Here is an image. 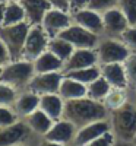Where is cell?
<instances>
[{
  "label": "cell",
  "mask_w": 136,
  "mask_h": 146,
  "mask_svg": "<svg viewBox=\"0 0 136 146\" xmlns=\"http://www.w3.org/2000/svg\"><path fill=\"white\" fill-rule=\"evenodd\" d=\"M40 110H43L54 121L60 120L63 118V113H65V100L57 92L40 95Z\"/></svg>",
  "instance_id": "18"
},
{
  "label": "cell",
  "mask_w": 136,
  "mask_h": 146,
  "mask_svg": "<svg viewBox=\"0 0 136 146\" xmlns=\"http://www.w3.org/2000/svg\"><path fill=\"white\" fill-rule=\"evenodd\" d=\"M119 38L126 44V47L132 53L136 54V25H129L125 31L121 32Z\"/></svg>",
  "instance_id": "32"
},
{
  "label": "cell",
  "mask_w": 136,
  "mask_h": 146,
  "mask_svg": "<svg viewBox=\"0 0 136 146\" xmlns=\"http://www.w3.org/2000/svg\"><path fill=\"white\" fill-rule=\"evenodd\" d=\"M111 89V85L100 75L95 80H92L91 83L86 85V96L95 100V101H101L105 98V95L108 94V91Z\"/></svg>",
  "instance_id": "26"
},
{
  "label": "cell",
  "mask_w": 136,
  "mask_h": 146,
  "mask_svg": "<svg viewBox=\"0 0 136 146\" xmlns=\"http://www.w3.org/2000/svg\"><path fill=\"white\" fill-rule=\"evenodd\" d=\"M133 143H136V136H135V139H133Z\"/></svg>",
  "instance_id": "46"
},
{
  "label": "cell",
  "mask_w": 136,
  "mask_h": 146,
  "mask_svg": "<svg viewBox=\"0 0 136 146\" xmlns=\"http://www.w3.org/2000/svg\"><path fill=\"white\" fill-rule=\"evenodd\" d=\"M100 69H101V76L113 88H127V79H126V72L123 63L103 64L100 66Z\"/></svg>",
  "instance_id": "20"
},
{
  "label": "cell",
  "mask_w": 136,
  "mask_h": 146,
  "mask_svg": "<svg viewBox=\"0 0 136 146\" xmlns=\"http://www.w3.org/2000/svg\"><path fill=\"white\" fill-rule=\"evenodd\" d=\"M2 67H3V64H2V63H0V73H2Z\"/></svg>",
  "instance_id": "43"
},
{
  "label": "cell",
  "mask_w": 136,
  "mask_h": 146,
  "mask_svg": "<svg viewBox=\"0 0 136 146\" xmlns=\"http://www.w3.org/2000/svg\"><path fill=\"white\" fill-rule=\"evenodd\" d=\"M108 120L117 140L133 142L136 136V105L132 100L121 108L111 111Z\"/></svg>",
  "instance_id": "2"
},
{
  "label": "cell",
  "mask_w": 136,
  "mask_h": 146,
  "mask_svg": "<svg viewBox=\"0 0 136 146\" xmlns=\"http://www.w3.org/2000/svg\"><path fill=\"white\" fill-rule=\"evenodd\" d=\"M35 73H51V72H63V62L57 58L53 53L44 51L34 60Z\"/></svg>",
  "instance_id": "22"
},
{
  "label": "cell",
  "mask_w": 136,
  "mask_h": 146,
  "mask_svg": "<svg viewBox=\"0 0 136 146\" xmlns=\"http://www.w3.org/2000/svg\"><path fill=\"white\" fill-rule=\"evenodd\" d=\"M114 146H136L133 142H125V140H116Z\"/></svg>",
  "instance_id": "40"
},
{
  "label": "cell",
  "mask_w": 136,
  "mask_h": 146,
  "mask_svg": "<svg viewBox=\"0 0 136 146\" xmlns=\"http://www.w3.org/2000/svg\"><path fill=\"white\" fill-rule=\"evenodd\" d=\"M32 146H65V145L53 142V140H48V139H44V137H37L32 142Z\"/></svg>",
  "instance_id": "36"
},
{
  "label": "cell",
  "mask_w": 136,
  "mask_h": 146,
  "mask_svg": "<svg viewBox=\"0 0 136 146\" xmlns=\"http://www.w3.org/2000/svg\"><path fill=\"white\" fill-rule=\"evenodd\" d=\"M47 50L50 53H53L57 58H60L65 64V62L70 57V54L75 51V47H73L69 41L60 38V36H54V38H50V41H48Z\"/></svg>",
  "instance_id": "24"
},
{
  "label": "cell",
  "mask_w": 136,
  "mask_h": 146,
  "mask_svg": "<svg viewBox=\"0 0 136 146\" xmlns=\"http://www.w3.org/2000/svg\"><path fill=\"white\" fill-rule=\"evenodd\" d=\"M123 66H125V72H126L127 88L130 92H133V91H136V54L132 53L125 60Z\"/></svg>",
  "instance_id": "28"
},
{
  "label": "cell",
  "mask_w": 136,
  "mask_h": 146,
  "mask_svg": "<svg viewBox=\"0 0 136 146\" xmlns=\"http://www.w3.org/2000/svg\"><path fill=\"white\" fill-rule=\"evenodd\" d=\"M16 146H32V143H21V145H16Z\"/></svg>",
  "instance_id": "42"
},
{
  "label": "cell",
  "mask_w": 136,
  "mask_h": 146,
  "mask_svg": "<svg viewBox=\"0 0 136 146\" xmlns=\"http://www.w3.org/2000/svg\"><path fill=\"white\" fill-rule=\"evenodd\" d=\"M116 140L117 139L114 136V133L113 131H108V133H105V135L100 136L98 139L89 142L88 145H85V146H114Z\"/></svg>",
  "instance_id": "34"
},
{
  "label": "cell",
  "mask_w": 136,
  "mask_h": 146,
  "mask_svg": "<svg viewBox=\"0 0 136 146\" xmlns=\"http://www.w3.org/2000/svg\"><path fill=\"white\" fill-rule=\"evenodd\" d=\"M61 79H63V72L35 73L27 89H31V91H34L35 94H38V95L54 94V92L59 91Z\"/></svg>",
  "instance_id": "11"
},
{
  "label": "cell",
  "mask_w": 136,
  "mask_h": 146,
  "mask_svg": "<svg viewBox=\"0 0 136 146\" xmlns=\"http://www.w3.org/2000/svg\"><path fill=\"white\" fill-rule=\"evenodd\" d=\"M117 7L123 12L130 25H136V0H117Z\"/></svg>",
  "instance_id": "30"
},
{
  "label": "cell",
  "mask_w": 136,
  "mask_h": 146,
  "mask_svg": "<svg viewBox=\"0 0 136 146\" xmlns=\"http://www.w3.org/2000/svg\"><path fill=\"white\" fill-rule=\"evenodd\" d=\"M116 6H117V0H88V6L86 7L103 13V12L111 7H116Z\"/></svg>",
  "instance_id": "33"
},
{
  "label": "cell",
  "mask_w": 136,
  "mask_h": 146,
  "mask_svg": "<svg viewBox=\"0 0 136 146\" xmlns=\"http://www.w3.org/2000/svg\"><path fill=\"white\" fill-rule=\"evenodd\" d=\"M29 27L31 25L28 22H21L16 25H3L0 28V40L7 47L10 60L22 58V51L27 41Z\"/></svg>",
  "instance_id": "5"
},
{
  "label": "cell",
  "mask_w": 136,
  "mask_h": 146,
  "mask_svg": "<svg viewBox=\"0 0 136 146\" xmlns=\"http://www.w3.org/2000/svg\"><path fill=\"white\" fill-rule=\"evenodd\" d=\"M35 75L34 63L27 58H16L9 60L3 64L2 73H0V80L10 85L16 91H23L28 88L31 79Z\"/></svg>",
  "instance_id": "3"
},
{
  "label": "cell",
  "mask_w": 136,
  "mask_h": 146,
  "mask_svg": "<svg viewBox=\"0 0 136 146\" xmlns=\"http://www.w3.org/2000/svg\"><path fill=\"white\" fill-rule=\"evenodd\" d=\"M48 41H50V36L47 35V32L43 29L41 25L29 27V31H28V35H27V41H25L23 51H22V58H27V60L34 62L40 54L47 51Z\"/></svg>",
  "instance_id": "7"
},
{
  "label": "cell",
  "mask_w": 136,
  "mask_h": 146,
  "mask_svg": "<svg viewBox=\"0 0 136 146\" xmlns=\"http://www.w3.org/2000/svg\"><path fill=\"white\" fill-rule=\"evenodd\" d=\"M65 75L69 76V78L76 79L78 82H81L83 85H88V83H91L92 80H95L98 76L101 75V69H100L98 64H95V66L82 67V69H78V70L67 72V73H65Z\"/></svg>",
  "instance_id": "27"
},
{
  "label": "cell",
  "mask_w": 136,
  "mask_h": 146,
  "mask_svg": "<svg viewBox=\"0 0 136 146\" xmlns=\"http://www.w3.org/2000/svg\"><path fill=\"white\" fill-rule=\"evenodd\" d=\"M135 145H136V143H135Z\"/></svg>",
  "instance_id": "47"
},
{
  "label": "cell",
  "mask_w": 136,
  "mask_h": 146,
  "mask_svg": "<svg viewBox=\"0 0 136 146\" xmlns=\"http://www.w3.org/2000/svg\"><path fill=\"white\" fill-rule=\"evenodd\" d=\"M95 51L100 66L110 63H125V60L132 54V51L120 38L104 36V35H101L100 41L95 47Z\"/></svg>",
  "instance_id": "4"
},
{
  "label": "cell",
  "mask_w": 136,
  "mask_h": 146,
  "mask_svg": "<svg viewBox=\"0 0 136 146\" xmlns=\"http://www.w3.org/2000/svg\"><path fill=\"white\" fill-rule=\"evenodd\" d=\"M76 131H78V127L73 123H70L66 118H60L53 123V126L47 131L44 139L61 143L65 146H72L73 140H75V136H76Z\"/></svg>",
  "instance_id": "13"
},
{
  "label": "cell",
  "mask_w": 136,
  "mask_h": 146,
  "mask_svg": "<svg viewBox=\"0 0 136 146\" xmlns=\"http://www.w3.org/2000/svg\"><path fill=\"white\" fill-rule=\"evenodd\" d=\"M130 100L135 102V105H136V91H133V92H130Z\"/></svg>",
  "instance_id": "41"
},
{
  "label": "cell",
  "mask_w": 136,
  "mask_h": 146,
  "mask_svg": "<svg viewBox=\"0 0 136 146\" xmlns=\"http://www.w3.org/2000/svg\"><path fill=\"white\" fill-rule=\"evenodd\" d=\"M5 7H6V2L0 3V28L3 27V21H5Z\"/></svg>",
  "instance_id": "39"
},
{
  "label": "cell",
  "mask_w": 136,
  "mask_h": 146,
  "mask_svg": "<svg viewBox=\"0 0 136 146\" xmlns=\"http://www.w3.org/2000/svg\"><path fill=\"white\" fill-rule=\"evenodd\" d=\"M108 131H111V124H110L108 118L98 120V121H94V123H89L86 126H82L78 129L72 146H85Z\"/></svg>",
  "instance_id": "12"
},
{
  "label": "cell",
  "mask_w": 136,
  "mask_h": 146,
  "mask_svg": "<svg viewBox=\"0 0 136 146\" xmlns=\"http://www.w3.org/2000/svg\"><path fill=\"white\" fill-rule=\"evenodd\" d=\"M108 115L110 113L104 107V104L101 101H95L89 98V96L65 101L63 118L69 120L78 129L89 123H94V121L108 118Z\"/></svg>",
  "instance_id": "1"
},
{
  "label": "cell",
  "mask_w": 136,
  "mask_h": 146,
  "mask_svg": "<svg viewBox=\"0 0 136 146\" xmlns=\"http://www.w3.org/2000/svg\"><path fill=\"white\" fill-rule=\"evenodd\" d=\"M5 2H7V0H0V3H5Z\"/></svg>",
  "instance_id": "44"
},
{
  "label": "cell",
  "mask_w": 136,
  "mask_h": 146,
  "mask_svg": "<svg viewBox=\"0 0 136 146\" xmlns=\"http://www.w3.org/2000/svg\"><path fill=\"white\" fill-rule=\"evenodd\" d=\"M10 2H21V0H10Z\"/></svg>",
  "instance_id": "45"
},
{
  "label": "cell",
  "mask_w": 136,
  "mask_h": 146,
  "mask_svg": "<svg viewBox=\"0 0 136 146\" xmlns=\"http://www.w3.org/2000/svg\"><path fill=\"white\" fill-rule=\"evenodd\" d=\"M86 6H88V0H67L69 12L78 10V9H83Z\"/></svg>",
  "instance_id": "35"
},
{
  "label": "cell",
  "mask_w": 136,
  "mask_h": 146,
  "mask_svg": "<svg viewBox=\"0 0 136 146\" xmlns=\"http://www.w3.org/2000/svg\"><path fill=\"white\" fill-rule=\"evenodd\" d=\"M57 94L65 101L78 100V98H82V96H86V85L78 82L76 79H73V78L66 76L63 73V79H61V82H60Z\"/></svg>",
  "instance_id": "21"
},
{
  "label": "cell",
  "mask_w": 136,
  "mask_h": 146,
  "mask_svg": "<svg viewBox=\"0 0 136 146\" xmlns=\"http://www.w3.org/2000/svg\"><path fill=\"white\" fill-rule=\"evenodd\" d=\"M70 16H72L73 23H76V25L88 29L94 34L103 35V18L100 12L92 10L89 7H83V9L70 12Z\"/></svg>",
  "instance_id": "14"
},
{
  "label": "cell",
  "mask_w": 136,
  "mask_h": 146,
  "mask_svg": "<svg viewBox=\"0 0 136 146\" xmlns=\"http://www.w3.org/2000/svg\"><path fill=\"white\" fill-rule=\"evenodd\" d=\"M18 92L15 88H12L10 85L5 83L0 80V105H6V107H12L18 96Z\"/></svg>",
  "instance_id": "29"
},
{
  "label": "cell",
  "mask_w": 136,
  "mask_h": 146,
  "mask_svg": "<svg viewBox=\"0 0 136 146\" xmlns=\"http://www.w3.org/2000/svg\"><path fill=\"white\" fill-rule=\"evenodd\" d=\"M10 60V54H9V51H7V47L5 45V42L0 40V63L2 64H5V63H7Z\"/></svg>",
  "instance_id": "37"
},
{
  "label": "cell",
  "mask_w": 136,
  "mask_h": 146,
  "mask_svg": "<svg viewBox=\"0 0 136 146\" xmlns=\"http://www.w3.org/2000/svg\"><path fill=\"white\" fill-rule=\"evenodd\" d=\"M72 23L70 12L59 7H50L41 21V27L50 38L59 36Z\"/></svg>",
  "instance_id": "8"
},
{
  "label": "cell",
  "mask_w": 136,
  "mask_h": 146,
  "mask_svg": "<svg viewBox=\"0 0 136 146\" xmlns=\"http://www.w3.org/2000/svg\"><path fill=\"white\" fill-rule=\"evenodd\" d=\"M50 5L53 7H59V9H65V10H69L67 7V0H48Z\"/></svg>",
  "instance_id": "38"
},
{
  "label": "cell",
  "mask_w": 136,
  "mask_h": 146,
  "mask_svg": "<svg viewBox=\"0 0 136 146\" xmlns=\"http://www.w3.org/2000/svg\"><path fill=\"white\" fill-rule=\"evenodd\" d=\"M25 120V123L28 124L29 130L34 133L35 137H44L47 135V131L50 130V127L53 126L54 120L48 117L43 110H35L32 114H29L28 117L22 118Z\"/></svg>",
  "instance_id": "19"
},
{
  "label": "cell",
  "mask_w": 136,
  "mask_h": 146,
  "mask_svg": "<svg viewBox=\"0 0 136 146\" xmlns=\"http://www.w3.org/2000/svg\"><path fill=\"white\" fill-rule=\"evenodd\" d=\"M18 120H21L18 117V114L15 113V110L12 107H6V105H0V127H6L16 123Z\"/></svg>",
  "instance_id": "31"
},
{
  "label": "cell",
  "mask_w": 136,
  "mask_h": 146,
  "mask_svg": "<svg viewBox=\"0 0 136 146\" xmlns=\"http://www.w3.org/2000/svg\"><path fill=\"white\" fill-rule=\"evenodd\" d=\"M37 137L29 130L25 120H18L16 123L0 127V146H16L21 143H32Z\"/></svg>",
  "instance_id": "6"
},
{
  "label": "cell",
  "mask_w": 136,
  "mask_h": 146,
  "mask_svg": "<svg viewBox=\"0 0 136 146\" xmlns=\"http://www.w3.org/2000/svg\"><path fill=\"white\" fill-rule=\"evenodd\" d=\"M19 118H25L40 108V95L31 89H23L18 92V96L12 105Z\"/></svg>",
  "instance_id": "16"
},
{
  "label": "cell",
  "mask_w": 136,
  "mask_h": 146,
  "mask_svg": "<svg viewBox=\"0 0 136 146\" xmlns=\"http://www.w3.org/2000/svg\"><path fill=\"white\" fill-rule=\"evenodd\" d=\"M21 22H27L25 19V10L19 2H6L5 7V21L3 25H16Z\"/></svg>",
  "instance_id": "25"
},
{
  "label": "cell",
  "mask_w": 136,
  "mask_h": 146,
  "mask_svg": "<svg viewBox=\"0 0 136 146\" xmlns=\"http://www.w3.org/2000/svg\"><path fill=\"white\" fill-rule=\"evenodd\" d=\"M130 101V91L127 88H113L108 91L105 98L103 100L104 107L108 110V113L116 111V110L121 108L126 102Z\"/></svg>",
  "instance_id": "23"
},
{
  "label": "cell",
  "mask_w": 136,
  "mask_h": 146,
  "mask_svg": "<svg viewBox=\"0 0 136 146\" xmlns=\"http://www.w3.org/2000/svg\"><path fill=\"white\" fill-rule=\"evenodd\" d=\"M98 64V57L95 48H75V51L63 64V73L78 70L82 67H89ZM100 66V64H98Z\"/></svg>",
  "instance_id": "15"
},
{
  "label": "cell",
  "mask_w": 136,
  "mask_h": 146,
  "mask_svg": "<svg viewBox=\"0 0 136 146\" xmlns=\"http://www.w3.org/2000/svg\"><path fill=\"white\" fill-rule=\"evenodd\" d=\"M59 36L69 41L75 48H95L101 38V35L94 34L73 22Z\"/></svg>",
  "instance_id": "9"
},
{
  "label": "cell",
  "mask_w": 136,
  "mask_h": 146,
  "mask_svg": "<svg viewBox=\"0 0 136 146\" xmlns=\"http://www.w3.org/2000/svg\"><path fill=\"white\" fill-rule=\"evenodd\" d=\"M103 18V35L104 36H114L119 38L121 32L125 31L130 23L123 15V12L116 6L101 13Z\"/></svg>",
  "instance_id": "10"
},
{
  "label": "cell",
  "mask_w": 136,
  "mask_h": 146,
  "mask_svg": "<svg viewBox=\"0 0 136 146\" xmlns=\"http://www.w3.org/2000/svg\"><path fill=\"white\" fill-rule=\"evenodd\" d=\"M25 10V19L29 25H41V21L47 10L51 7L48 0H21L19 2Z\"/></svg>",
  "instance_id": "17"
}]
</instances>
